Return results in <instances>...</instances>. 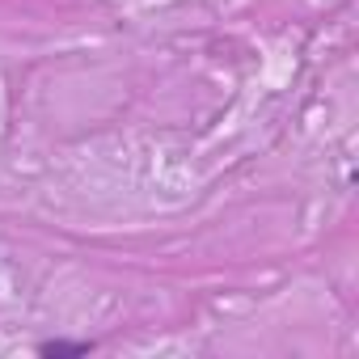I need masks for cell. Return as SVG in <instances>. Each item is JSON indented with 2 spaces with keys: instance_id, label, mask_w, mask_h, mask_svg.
I'll use <instances>...</instances> for the list:
<instances>
[{
  "instance_id": "1",
  "label": "cell",
  "mask_w": 359,
  "mask_h": 359,
  "mask_svg": "<svg viewBox=\"0 0 359 359\" xmlns=\"http://www.w3.org/2000/svg\"><path fill=\"white\" fill-rule=\"evenodd\" d=\"M39 355L43 359H85L93 355V342L89 338H47L39 342Z\"/></svg>"
}]
</instances>
